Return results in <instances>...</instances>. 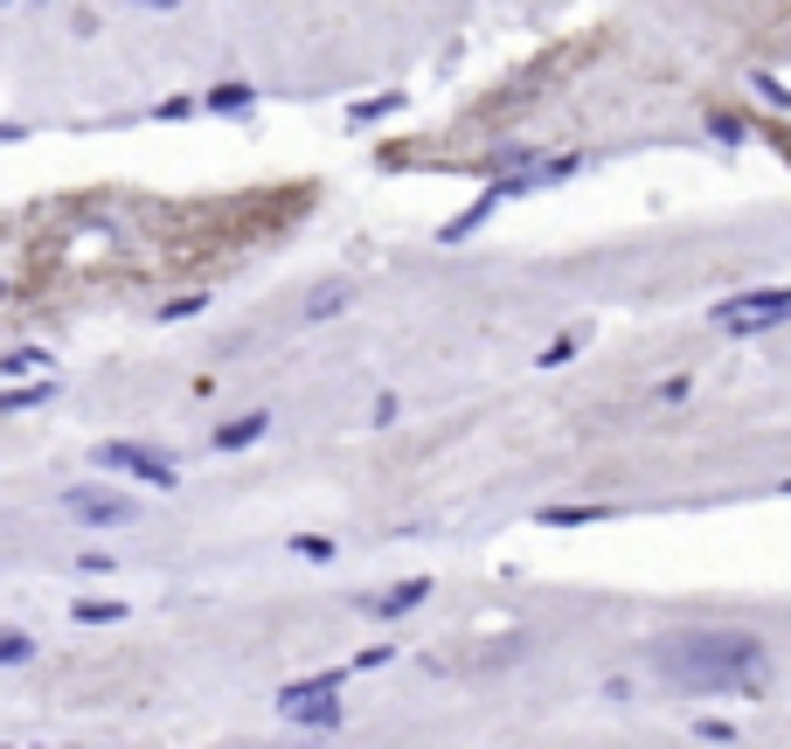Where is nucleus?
I'll return each instance as SVG.
<instances>
[{"mask_svg":"<svg viewBox=\"0 0 791 749\" xmlns=\"http://www.w3.org/2000/svg\"><path fill=\"white\" fill-rule=\"evenodd\" d=\"M618 507H597V500H576V507H570V500H556V507H535V520H541V528H597V520H611Z\"/></svg>","mask_w":791,"mask_h":749,"instance_id":"7","label":"nucleus"},{"mask_svg":"<svg viewBox=\"0 0 791 749\" xmlns=\"http://www.w3.org/2000/svg\"><path fill=\"white\" fill-rule=\"evenodd\" d=\"M22 368H49V347H14V354H0V374H22Z\"/></svg>","mask_w":791,"mask_h":749,"instance_id":"16","label":"nucleus"},{"mask_svg":"<svg viewBox=\"0 0 791 749\" xmlns=\"http://www.w3.org/2000/svg\"><path fill=\"white\" fill-rule=\"evenodd\" d=\"M292 555H306V562H333L341 549H333L327 535H292Z\"/></svg>","mask_w":791,"mask_h":749,"instance_id":"20","label":"nucleus"},{"mask_svg":"<svg viewBox=\"0 0 791 749\" xmlns=\"http://www.w3.org/2000/svg\"><path fill=\"white\" fill-rule=\"evenodd\" d=\"M56 396V382H28V389H8L0 396V417H14V409H35V403H49Z\"/></svg>","mask_w":791,"mask_h":749,"instance_id":"12","label":"nucleus"},{"mask_svg":"<svg viewBox=\"0 0 791 749\" xmlns=\"http://www.w3.org/2000/svg\"><path fill=\"white\" fill-rule=\"evenodd\" d=\"M646 660L673 695H757L770 680V652H764L757 631H743V625L659 631L646 646Z\"/></svg>","mask_w":791,"mask_h":749,"instance_id":"1","label":"nucleus"},{"mask_svg":"<svg viewBox=\"0 0 791 749\" xmlns=\"http://www.w3.org/2000/svg\"><path fill=\"white\" fill-rule=\"evenodd\" d=\"M22 660H35V639L28 631H0V666H22Z\"/></svg>","mask_w":791,"mask_h":749,"instance_id":"15","label":"nucleus"},{"mask_svg":"<svg viewBox=\"0 0 791 749\" xmlns=\"http://www.w3.org/2000/svg\"><path fill=\"white\" fill-rule=\"evenodd\" d=\"M424 597H430V576H410V584H389L382 597H368V617H382V625H396V617H410V611H417L424 604Z\"/></svg>","mask_w":791,"mask_h":749,"instance_id":"6","label":"nucleus"},{"mask_svg":"<svg viewBox=\"0 0 791 749\" xmlns=\"http://www.w3.org/2000/svg\"><path fill=\"white\" fill-rule=\"evenodd\" d=\"M202 306H209V292H187V298H167V306H160V320H187V312H202Z\"/></svg>","mask_w":791,"mask_h":749,"instance_id":"21","label":"nucleus"},{"mask_svg":"<svg viewBox=\"0 0 791 749\" xmlns=\"http://www.w3.org/2000/svg\"><path fill=\"white\" fill-rule=\"evenodd\" d=\"M354 666H333V673H306V680L278 687V715L299 722V728H341V680Z\"/></svg>","mask_w":791,"mask_h":749,"instance_id":"2","label":"nucleus"},{"mask_svg":"<svg viewBox=\"0 0 791 749\" xmlns=\"http://www.w3.org/2000/svg\"><path fill=\"white\" fill-rule=\"evenodd\" d=\"M576 347H583V327H576V333H556V341L541 347V368H562V361H570Z\"/></svg>","mask_w":791,"mask_h":749,"instance_id":"17","label":"nucleus"},{"mask_svg":"<svg viewBox=\"0 0 791 749\" xmlns=\"http://www.w3.org/2000/svg\"><path fill=\"white\" fill-rule=\"evenodd\" d=\"M202 105H209V111H222V119H243V111L257 105V90H251V84H216Z\"/></svg>","mask_w":791,"mask_h":749,"instance_id":"11","label":"nucleus"},{"mask_svg":"<svg viewBox=\"0 0 791 749\" xmlns=\"http://www.w3.org/2000/svg\"><path fill=\"white\" fill-rule=\"evenodd\" d=\"M396 105H403V98H396V90H382V98H368V105H354V111H348V119H354V125H375V119H389V111H396Z\"/></svg>","mask_w":791,"mask_h":749,"instance_id":"18","label":"nucleus"},{"mask_svg":"<svg viewBox=\"0 0 791 749\" xmlns=\"http://www.w3.org/2000/svg\"><path fill=\"white\" fill-rule=\"evenodd\" d=\"M389 660H396V652H389V646H368V652H354V660H348V666H354V673H375V666H389Z\"/></svg>","mask_w":791,"mask_h":749,"instance_id":"22","label":"nucleus"},{"mask_svg":"<svg viewBox=\"0 0 791 749\" xmlns=\"http://www.w3.org/2000/svg\"><path fill=\"white\" fill-rule=\"evenodd\" d=\"M743 84H750V90H757V98H764V105H778V111L791 105V90H784L778 77H764V70H750V77H743Z\"/></svg>","mask_w":791,"mask_h":749,"instance_id":"19","label":"nucleus"},{"mask_svg":"<svg viewBox=\"0 0 791 749\" xmlns=\"http://www.w3.org/2000/svg\"><path fill=\"white\" fill-rule=\"evenodd\" d=\"M271 430V409H251V417H236V423H216V452H251V444Z\"/></svg>","mask_w":791,"mask_h":749,"instance_id":"8","label":"nucleus"},{"mask_svg":"<svg viewBox=\"0 0 791 749\" xmlns=\"http://www.w3.org/2000/svg\"><path fill=\"white\" fill-rule=\"evenodd\" d=\"M90 458H98L105 472H125V479H139V486H160V493H174V486H181V465L167 458V452H146V444H98Z\"/></svg>","mask_w":791,"mask_h":749,"instance_id":"4","label":"nucleus"},{"mask_svg":"<svg viewBox=\"0 0 791 749\" xmlns=\"http://www.w3.org/2000/svg\"><path fill=\"white\" fill-rule=\"evenodd\" d=\"M791 320V292L784 285H757V292H737L715 306V327L722 333H764V327H784Z\"/></svg>","mask_w":791,"mask_h":749,"instance_id":"3","label":"nucleus"},{"mask_svg":"<svg viewBox=\"0 0 791 749\" xmlns=\"http://www.w3.org/2000/svg\"><path fill=\"white\" fill-rule=\"evenodd\" d=\"M125 604H111V597H90V604H77V625H119Z\"/></svg>","mask_w":791,"mask_h":749,"instance_id":"14","label":"nucleus"},{"mask_svg":"<svg viewBox=\"0 0 791 749\" xmlns=\"http://www.w3.org/2000/svg\"><path fill=\"white\" fill-rule=\"evenodd\" d=\"M687 389H694L687 374H667V382H659V403H687Z\"/></svg>","mask_w":791,"mask_h":749,"instance_id":"23","label":"nucleus"},{"mask_svg":"<svg viewBox=\"0 0 791 749\" xmlns=\"http://www.w3.org/2000/svg\"><path fill=\"white\" fill-rule=\"evenodd\" d=\"M687 728H694L702 742H737V736H743V728H737V722H722V715H694Z\"/></svg>","mask_w":791,"mask_h":749,"instance_id":"13","label":"nucleus"},{"mask_svg":"<svg viewBox=\"0 0 791 749\" xmlns=\"http://www.w3.org/2000/svg\"><path fill=\"white\" fill-rule=\"evenodd\" d=\"M348 306H354V285H319V292H306L299 320H306V327H327L333 312H348Z\"/></svg>","mask_w":791,"mask_h":749,"instance_id":"9","label":"nucleus"},{"mask_svg":"<svg viewBox=\"0 0 791 749\" xmlns=\"http://www.w3.org/2000/svg\"><path fill=\"white\" fill-rule=\"evenodd\" d=\"M500 201H507V195H500V187H486V195H479V201H473V209H465L459 222H445V230H438V243H465V236H473V230H479V222H486V216H494V209H500Z\"/></svg>","mask_w":791,"mask_h":749,"instance_id":"10","label":"nucleus"},{"mask_svg":"<svg viewBox=\"0 0 791 749\" xmlns=\"http://www.w3.org/2000/svg\"><path fill=\"white\" fill-rule=\"evenodd\" d=\"M63 507L84 520V528H125V520H139V500L132 493H90V486H70Z\"/></svg>","mask_w":791,"mask_h":749,"instance_id":"5","label":"nucleus"}]
</instances>
